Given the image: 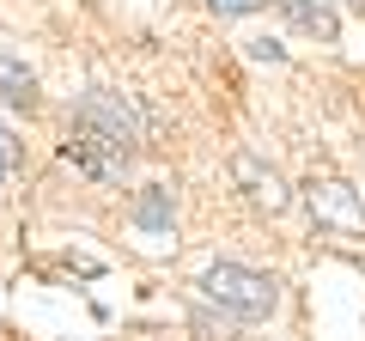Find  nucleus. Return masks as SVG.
<instances>
[{
    "label": "nucleus",
    "mask_w": 365,
    "mask_h": 341,
    "mask_svg": "<svg viewBox=\"0 0 365 341\" xmlns=\"http://www.w3.org/2000/svg\"><path fill=\"white\" fill-rule=\"evenodd\" d=\"M146 146V116L140 104H134L128 92H110V86H98V92H86L73 104V116H67V165L79 170V177H91V183H122L128 177V165L140 158Z\"/></svg>",
    "instance_id": "f257e3e1"
},
{
    "label": "nucleus",
    "mask_w": 365,
    "mask_h": 341,
    "mask_svg": "<svg viewBox=\"0 0 365 341\" xmlns=\"http://www.w3.org/2000/svg\"><path fill=\"white\" fill-rule=\"evenodd\" d=\"M201 299L220 305V317L232 323H268L280 311V275H262L250 263H207L201 268Z\"/></svg>",
    "instance_id": "f03ea898"
},
{
    "label": "nucleus",
    "mask_w": 365,
    "mask_h": 341,
    "mask_svg": "<svg viewBox=\"0 0 365 341\" xmlns=\"http://www.w3.org/2000/svg\"><path fill=\"white\" fill-rule=\"evenodd\" d=\"M304 213H311L317 232L365 238V201H359V189H353L347 177H335V170H323V177L304 183Z\"/></svg>",
    "instance_id": "7ed1b4c3"
},
{
    "label": "nucleus",
    "mask_w": 365,
    "mask_h": 341,
    "mask_svg": "<svg viewBox=\"0 0 365 341\" xmlns=\"http://www.w3.org/2000/svg\"><path fill=\"white\" fill-rule=\"evenodd\" d=\"M232 183L244 189V201H250L256 213H268V220H280V213L292 208V189H287V177H280L274 165H262V158L250 153V146H244V153H232Z\"/></svg>",
    "instance_id": "20e7f679"
},
{
    "label": "nucleus",
    "mask_w": 365,
    "mask_h": 341,
    "mask_svg": "<svg viewBox=\"0 0 365 341\" xmlns=\"http://www.w3.org/2000/svg\"><path fill=\"white\" fill-rule=\"evenodd\" d=\"M128 220H134V232H140L146 244H170V238H177V189H170V183L134 189Z\"/></svg>",
    "instance_id": "39448f33"
},
{
    "label": "nucleus",
    "mask_w": 365,
    "mask_h": 341,
    "mask_svg": "<svg viewBox=\"0 0 365 341\" xmlns=\"http://www.w3.org/2000/svg\"><path fill=\"white\" fill-rule=\"evenodd\" d=\"M0 104H13V110H37V73H31V61L19 49H6L0 43Z\"/></svg>",
    "instance_id": "423d86ee"
},
{
    "label": "nucleus",
    "mask_w": 365,
    "mask_h": 341,
    "mask_svg": "<svg viewBox=\"0 0 365 341\" xmlns=\"http://www.w3.org/2000/svg\"><path fill=\"white\" fill-rule=\"evenodd\" d=\"M292 31L311 43H341V13H335V0H304L299 13H292Z\"/></svg>",
    "instance_id": "0eeeda50"
},
{
    "label": "nucleus",
    "mask_w": 365,
    "mask_h": 341,
    "mask_svg": "<svg viewBox=\"0 0 365 341\" xmlns=\"http://www.w3.org/2000/svg\"><path fill=\"white\" fill-rule=\"evenodd\" d=\"M19 158H25V153H19V134L6 128V122H0V189L13 183V170H19Z\"/></svg>",
    "instance_id": "6e6552de"
},
{
    "label": "nucleus",
    "mask_w": 365,
    "mask_h": 341,
    "mask_svg": "<svg viewBox=\"0 0 365 341\" xmlns=\"http://www.w3.org/2000/svg\"><path fill=\"white\" fill-rule=\"evenodd\" d=\"M201 6H207L213 19H250V13H262L268 0H201Z\"/></svg>",
    "instance_id": "1a4fd4ad"
},
{
    "label": "nucleus",
    "mask_w": 365,
    "mask_h": 341,
    "mask_svg": "<svg viewBox=\"0 0 365 341\" xmlns=\"http://www.w3.org/2000/svg\"><path fill=\"white\" fill-rule=\"evenodd\" d=\"M250 55H256V61H280V55H287V49H280V43H274V37H256V43H250Z\"/></svg>",
    "instance_id": "9d476101"
},
{
    "label": "nucleus",
    "mask_w": 365,
    "mask_h": 341,
    "mask_svg": "<svg viewBox=\"0 0 365 341\" xmlns=\"http://www.w3.org/2000/svg\"><path fill=\"white\" fill-rule=\"evenodd\" d=\"M268 6H280V13L292 19V13H299V6H304V0H268Z\"/></svg>",
    "instance_id": "9b49d317"
}]
</instances>
